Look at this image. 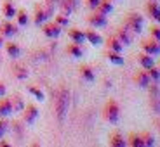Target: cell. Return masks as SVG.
Returning <instances> with one entry per match:
<instances>
[{"instance_id": "7", "label": "cell", "mask_w": 160, "mask_h": 147, "mask_svg": "<svg viewBox=\"0 0 160 147\" xmlns=\"http://www.w3.org/2000/svg\"><path fill=\"white\" fill-rule=\"evenodd\" d=\"M110 145H113V147H125L127 145V140L124 139L122 133H118V131H112V133H110Z\"/></svg>"}, {"instance_id": "29", "label": "cell", "mask_w": 160, "mask_h": 147, "mask_svg": "<svg viewBox=\"0 0 160 147\" xmlns=\"http://www.w3.org/2000/svg\"><path fill=\"white\" fill-rule=\"evenodd\" d=\"M7 52H9V56L11 57H18L21 54L19 47H18L16 44H7Z\"/></svg>"}, {"instance_id": "4", "label": "cell", "mask_w": 160, "mask_h": 147, "mask_svg": "<svg viewBox=\"0 0 160 147\" xmlns=\"http://www.w3.org/2000/svg\"><path fill=\"white\" fill-rule=\"evenodd\" d=\"M139 47L143 48V52H146V54H150V56H158V54H160V44H158V42H155L153 38L141 40Z\"/></svg>"}, {"instance_id": "14", "label": "cell", "mask_w": 160, "mask_h": 147, "mask_svg": "<svg viewBox=\"0 0 160 147\" xmlns=\"http://www.w3.org/2000/svg\"><path fill=\"white\" fill-rule=\"evenodd\" d=\"M44 33H45L47 36H51V38H56V36H59V33H61L59 24H45V26H44Z\"/></svg>"}, {"instance_id": "19", "label": "cell", "mask_w": 160, "mask_h": 147, "mask_svg": "<svg viewBox=\"0 0 160 147\" xmlns=\"http://www.w3.org/2000/svg\"><path fill=\"white\" fill-rule=\"evenodd\" d=\"M129 145H132V147H144V142H143V137L141 135H138V133H131L129 135Z\"/></svg>"}, {"instance_id": "31", "label": "cell", "mask_w": 160, "mask_h": 147, "mask_svg": "<svg viewBox=\"0 0 160 147\" xmlns=\"http://www.w3.org/2000/svg\"><path fill=\"white\" fill-rule=\"evenodd\" d=\"M16 16H18V23H19V26H26V23H28V16H26V12L19 11V12H16Z\"/></svg>"}, {"instance_id": "24", "label": "cell", "mask_w": 160, "mask_h": 147, "mask_svg": "<svg viewBox=\"0 0 160 147\" xmlns=\"http://www.w3.org/2000/svg\"><path fill=\"white\" fill-rule=\"evenodd\" d=\"M150 75V78H152V81H155V83H158L160 81V68H155V66H152V68L146 69Z\"/></svg>"}, {"instance_id": "40", "label": "cell", "mask_w": 160, "mask_h": 147, "mask_svg": "<svg viewBox=\"0 0 160 147\" xmlns=\"http://www.w3.org/2000/svg\"><path fill=\"white\" fill-rule=\"evenodd\" d=\"M157 125H158V130H160V118L157 119Z\"/></svg>"}, {"instance_id": "20", "label": "cell", "mask_w": 160, "mask_h": 147, "mask_svg": "<svg viewBox=\"0 0 160 147\" xmlns=\"http://www.w3.org/2000/svg\"><path fill=\"white\" fill-rule=\"evenodd\" d=\"M61 7H63L64 14H66V16H70V14L75 11V7H77V0H63Z\"/></svg>"}, {"instance_id": "11", "label": "cell", "mask_w": 160, "mask_h": 147, "mask_svg": "<svg viewBox=\"0 0 160 147\" xmlns=\"http://www.w3.org/2000/svg\"><path fill=\"white\" fill-rule=\"evenodd\" d=\"M68 35H70V38L75 42V44H82V42H85V33L82 31V30H77V28H72L68 31Z\"/></svg>"}, {"instance_id": "15", "label": "cell", "mask_w": 160, "mask_h": 147, "mask_svg": "<svg viewBox=\"0 0 160 147\" xmlns=\"http://www.w3.org/2000/svg\"><path fill=\"white\" fill-rule=\"evenodd\" d=\"M115 36H117V38H118L124 45H131V44H132V36H131V33H129L127 30H124V28H120L118 31H117V35H115Z\"/></svg>"}, {"instance_id": "25", "label": "cell", "mask_w": 160, "mask_h": 147, "mask_svg": "<svg viewBox=\"0 0 160 147\" xmlns=\"http://www.w3.org/2000/svg\"><path fill=\"white\" fill-rule=\"evenodd\" d=\"M18 30H16V26L14 24H11V23H5L4 26H2V33H4L5 36H11V35H14Z\"/></svg>"}, {"instance_id": "41", "label": "cell", "mask_w": 160, "mask_h": 147, "mask_svg": "<svg viewBox=\"0 0 160 147\" xmlns=\"http://www.w3.org/2000/svg\"><path fill=\"white\" fill-rule=\"evenodd\" d=\"M52 2H54V0H49V4H52Z\"/></svg>"}, {"instance_id": "22", "label": "cell", "mask_w": 160, "mask_h": 147, "mask_svg": "<svg viewBox=\"0 0 160 147\" xmlns=\"http://www.w3.org/2000/svg\"><path fill=\"white\" fill-rule=\"evenodd\" d=\"M66 50H68V54H72L73 57H82V56H84V50H82V48H80V45L75 44V42H73V44H70Z\"/></svg>"}, {"instance_id": "17", "label": "cell", "mask_w": 160, "mask_h": 147, "mask_svg": "<svg viewBox=\"0 0 160 147\" xmlns=\"http://www.w3.org/2000/svg\"><path fill=\"white\" fill-rule=\"evenodd\" d=\"M96 11H98V12H101V14H104V16H106V14H110V12L113 11V4L110 2V0H101Z\"/></svg>"}, {"instance_id": "10", "label": "cell", "mask_w": 160, "mask_h": 147, "mask_svg": "<svg viewBox=\"0 0 160 147\" xmlns=\"http://www.w3.org/2000/svg\"><path fill=\"white\" fill-rule=\"evenodd\" d=\"M146 11H148V14L152 16V19H155V21H158L160 23V5L157 4V2H148L146 4Z\"/></svg>"}, {"instance_id": "6", "label": "cell", "mask_w": 160, "mask_h": 147, "mask_svg": "<svg viewBox=\"0 0 160 147\" xmlns=\"http://www.w3.org/2000/svg\"><path fill=\"white\" fill-rule=\"evenodd\" d=\"M89 24L91 26H96V28H103V26H106V16L104 14H101V12H94V14H91V16L87 17Z\"/></svg>"}, {"instance_id": "8", "label": "cell", "mask_w": 160, "mask_h": 147, "mask_svg": "<svg viewBox=\"0 0 160 147\" xmlns=\"http://www.w3.org/2000/svg\"><path fill=\"white\" fill-rule=\"evenodd\" d=\"M37 118H38V109H37L33 104L26 106V113H24V119H26V123H28V125L35 123Z\"/></svg>"}, {"instance_id": "33", "label": "cell", "mask_w": 160, "mask_h": 147, "mask_svg": "<svg viewBox=\"0 0 160 147\" xmlns=\"http://www.w3.org/2000/svg\"><path fill=\"white\" fill-rule=\"evenodd\" d=\"M28 90H30V94H32V95H35V97H37V99H38V100H44V99H45L44 92H42V90H38V88H37V87H30Z\"/></svg>"}, {"instance_id": "26", "label": "cell", "mask_w": 160, "mask_h": 147, "mask_svg": "<svg viewBox=\"0 0 160 147\" xmlns=\"http://www.w3.org/2000/svg\"><path fill=\"white\" fill-rule=\"evenodd\" d=\"M150 106H152L153 113L160 114V95H157V97H150Z\"/></svg>"}, {"instance_id": "1", "label": "cell", "mask_w": 160, "mask_h": 147, "mask_svg": "<svg viewBox=\"0 0 160 147\" xmlns=\"http://www.w3.org/2000/svg\"><path fill=\"white\" fill-rule=\"evenodd\" d=\"M70 90L68 88H61L59 95H58V102H56V114H58V119H59V123H63L66 116H68V109H70Z\"/></svg>"}, {"instance_id": "2", "label": "cell", "mask_w": 160, "mask_h": 147, "mask_svg": "<svg viewBox=\"0 0 160 147\" xmlns=\"http://www.w3.org/2000/svg\"><path fill=\"white\" fill-rule=\"evenodd\" d=\"M104 119H106L108 123H112V125L118 123V119H120V108H118V104H117L113 99H110L108 102L104 104Z\"/></svg>"}, {"instance_id": "36", "label": "cell", "mask_w": 160, "mask_h": 147, "mask_svg": "<svg viewBox=\"0 0 160 147\" xmlns=\"http://www.w3.org/2000/svg\"><path fill=\"white\" fill-rule=\"evenodd\" d=\"M56 24L66 26V24H68V16H56Z\"/></svg>"}, {"instance_id": "27", "label": "cell", "mask_w": 160, "mask_h": 147, "mask_svg": "<svg viewBox=\"0 0 160 147\" xmlns=\"http://www.w3.org/2000/svg\"><path fill=\"white\" fill-rule=\"evenodd\" d=\"M141 137H143V142H144V145H146V147L155 145V139H153V135H152V133H148V131H144V133H141Z\"/></svg>"}, {"instance_id": "38", "label": "cell", "mask_w": 160, "mask_h": 147, "mask_svg": "<svg viewBox=\"0 0 160 147\" xmlns=\"http://www.w3.org/2000/svg\"><path fill=\"white\" fill-rule=\"evenodd\" d=\"M5 131H7V123L5 121H0V139L5 135Z\"/></svg>"}, {"instance_id": "16", "label": "cell", "mask_w": 160, "mask_h": 147, "mask_svg": "<svg viewBox=\"0 0 160 147\" xmlns=\"http://www.w3.org/2000/svg\"><path fill=\"white\" fill-rule=\"evenodd\" d=\"M12 113V102L9 99H2L0 100V116H9Z\"/></svg>"}, {"instance_id": "34", "label": "cell", "mask_w": 160, "mask_h": 147, "mask_svg": "<svg viewBox=\"0 0 160 147\" xmlns=\"http://www.w3.org/2000/svg\"><path fill=\"white\" fill-rule=\"evenodd\" d=\"M14 102H12V111H14V109H16V111H23V108H24V104H23V100H21V97H14Z\"/></svg>"}, {"instance_id": "37", "label": "cell", "mask_w": 160, "mask_h": 147, "mask_svg": "<svg viewBox=\"0 0 160 147\" xmlns=\"http://www.w3.org/2000/svg\"><path fill=\"white\" fill-rule=\"evenodd\" d=\"M85 2H87V7H89V9H94V11H96L101 0H85Z\"/></svg>"}, {"instance_id": "30", "label": "cell", "mask_w": 160, "mask_h": 147, "mask_svg": "<svg viewBox=\"0 0 160 147\" xmlns=\"http://www.w3.org/2000/svg\"><path fill=\"white\" fill-rule=\"evenodd\" d=\"M47 12H44V11H37V16H35V24L37 26H40V24L44 23L45 19H47Z\"/></svg>"}, {"instance_id": "32", "label": "cell", "mask_w": 160, "mask_h": 147, "mask_svg": "<svg viewBox=\"0 0 160 147\" xmlns=\"http://www.w3.org/2000/svg\"><path fill=\"white\" fill-rule=\"evenodd\" d=\"M14 73H16V76L19 80H24L26 76H28V71H26L23 66H16V68H14Z\"/></svg>"}, {"instance_id": "39", "label": "cell", "mask_w": 160, "mask_h": 147, "mask_svg": "<svg viewBox=\"0 0 160 147\" xmlns=\"http://www.w3.org/2000/svg\"><path fill=\"white\" fill-rule=\"evenodd\" d=\"M4 94H5V85H4V83H0V97L4 95Z\"/></svg>"}, {"instance_id": "23", "label": "cell", "mask_w": 160, "mask_h": 147, "mask_svg": "<svg viewBox=\"0 0 160 147\" xmlns=\"http://www.w3.org/2000/svg\"><path fill=\"white\" fill-rule=\"evenodd\" d=\"M4 14H5V17H7V19L16 17V9H14L12 2H5V4H4Z\"/></svg>"}, {"instance_id": "13", "label": "cell", "mask_w": 160, "mask_h": 147, "mask_svg": "<svg viewBox=\"0 0 160 147\" xmlns=\"http://www.w3.org/2000/svg\"><path fill=\"white\" fill-rule=\"evenodd\" d=\"M122 48H124V44L120 42L118 38H117L115 35L110 36L108 38V50H113V52H122Z\"/></svg>"}, {"instance_id": "18", "label": "cell", "mask_w": 160, "mask_h": 147, "mask_svg": "<svg viewBox=\"0 0 160 147\" xmlns=\"http://www.w3.org/2000/svg\"><path fill=\"white\" fill-rule=\"evenodd\" d=\"M85 40H87L89 44H92V45H101V44H103L101 35H98V33H94V31H87V33H85Z\"/></svg>"}, {"instance_id": "42", "label": "cell", "mask_w": 160, "mask_h": 147, "mask_svg": "<svg viewBox=\"0 0 160 147\" xmlns=\"http://www.w3.org/2000/svg\"><path fill=\"white\" fill-rule=\"evenodd\" d=\"M0 45H2V38H0Z\"/></svg>"}, {"instance_id": "35", "label": "cell", "mask_w": 160, "mask_h": 147, "mask_svg": "<svg viewBox=\"0 0 160 147\" xmlns=\"http://www.w3.org/2000/svg\"><path fill=\"white\" fill-rule=\"evenodd\" d=\"M148 90H150V97H157V95H160V88H158V85H153V83H150L148 85Z\"/></svg>"}, {"instance_id": "12", "label": "cell", "mask_w": 160, "mask_h": 147, "mask_svg": "<svg viewBox=\"0 0 160 147\" xmlns=\"http://www.w3.org/2000/svg\"><path fill=\"white\" fill-rule=\"evenodd\" d=\"M80 75H82L84 80H87V81H94V78H96V75H94V71H92V68L89 64H82L80 66Z\"/></svg>"}, {"instance_id": "3", "label": "cell", "mask_w": 160, "mask_h": 147, "mask_svg": "<svg viewBox=\"0 0 160 147\" xmlns=\"http://www.w3.org/2000/svg\"><path fill=\"white\" fill-rule=\"evenodd\" d=\"M143 16H139V14H136V12H129V14H125V24H127V28L132 30L134 33H139L141 30H143Z\"/></svg>"}, {"instance_id": "9", "label": "cell", "mask_w": 160, "mask_h": 147, "mask_svg": "<svg viewBox=\"0 0 160 147\" xmlns=\"http://www.w3.org/2000/svg\"><path fill=\"white\" fill-rule=\"evenodd\" d=\"M138 61H139V64H141V68L143 69H148V68H152V66H155L153 56H150V54H146V52L139 54V56H138Z\"/></svg>"}, {"instance_id": "21", "label": "cell", "mask_w": 160, "mask_h": 147, "mask_svg": "<svg viewBox=\"0 0 160 147\" xmlns=\"http://www.w3.org/2000/svg\"><path fill=\"white\" fill-rule=\"evenodd\" d=\"M108 59H110V62L117 64V66H122V64H124V57L120 56V52L108 50Z\"/></svg>"}, {"instance_id": "5", "label": "cell", "mask_w": 160, "mask_h": 147, "mask_svg": "<svg viewBox=\"0 0 160 147\" xmlns=\"http://www.w3.org/2000/svg\"><path fill=\"white\" fill-rule=\"evenodd\" d=\"M134 81H136L138 87L148 88V85L152 83V78H150V75H148L146 69H141V71H138L136 75H134Z\"/></svg>"}, {"instance_id": "28", "label": "cell", "mask_w": 160, "mask_h": 147, "mask_svg": "<svg viewBox=\"0 0 160 147\" xmlns=\"http://www.w3.org/2000/svg\"><path fill=\"white\" fill-rule=\"evenodd\" d=\"M150 36H152L155 42H158V44H160V26H157V24L150 26Z\"/></svg>"}]
</instances>
